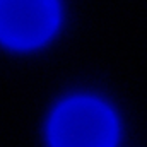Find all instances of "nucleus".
I'll return each mask as SVG.
<instances>
[{
	"label": "nucleus",
	"instance_id": "nucleus-2",
	"mask_svg": "<svg viewBox=\"0 0 147 147\" xmlns=\"http://www.w3.org/2000/svg\"><path fill=\"white\" fill-rule=\"evenodd\" d=\"M57 0H0V41L14 48L45 43L58 26Z\"/></svg>",
	"mask_w": 147,
	"mask_h": 147
},
{
	"label": "nucleus",
	"instance_id": "nucleus-1",
	"mask_svg": "<svg viewBox=\"0 0 147 147\" xmlns=\"http://www.w3.org/2000/svg\"><path fill=\"white\" fill-rule=\"evenodd\" d=\"M116 134L110 108L92 98L65 101L50 121L51 147H113Z\"/></svg>",
	"mask_w": 147,
	"mask_h": 147
}]
</instances>
